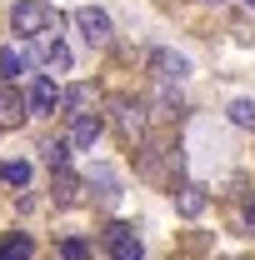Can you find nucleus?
<instances>
[{"label": "nucleus", "instance_id": "obj_7", "mask_svg": "<svg viewBox=\"0 0 255 260\" xmlns=\"http://www.w3.org/2000/svg\"><path fill=\"white\" fill-rule=\"evenodd\" d=\"M55 105H60V85H55L50 75H35L30 95H25V110H30V115H55Z\"/></svg>", "mask_w": 255, "mask_h": 260}, {"label": "nucleus", "instance_id": "obj_16", "mask_svg": "<svg viewBox=\"0 0 255 260\" xmlns=\"http://www.w3.org/2000/svg\"><path fill=\"white\" fill-rule=\"evenodd\" d=\"M230 125L255 130V100H230Z\"/></svg>", "mask_w": 255, "mask_h": 260}, {"label": "nucleus", "instance_id": "obj_13", "mask_svg": "<svg viewBox=\"0 0 255 260\" xmlns=\"http://www.w3.org/2000/svg\"><path fill=\"white\" fill-rule=\"evenodd\" d=\"M60 105L70 115H85V110H95V90L90 85H75V90H60Z\"/></svg>", "mask_w": 255, "mask_h": 260}, {"label": "nucleus", "instance_id": "obj_21", "mask_svg": "<svg viewBox=\"0 0 255 260\" xmlns=\"http://www.w3.org/2000/svg\"><path fill=\"white\" fill-rule=\"evenodd\" d=\"M240 5H245V10H255V0H240Z\"/></svg>", "mask_w": 255, "mask_h": 260}, {"label": "nucleus", "instance_id": "obj_11", "mask_svg": "<svg viewBox=\"0 0 255 260\" xmlns=\"http://www.w3.org/2000/svg\"><path fill=\"white\" fill-rule=\"evenodd\" d=\"M30 70V50L25 45H5L0 50V80H15V75H25Z\"/></svg>", "mask_w": 255, "mask_h": 260}, {"label": "nucleus", "instance_id": "obj_4", "mask_svg": "<svg viewBox=\"0 0 255 260\" xmlns=\"http://www.w3.org/2000/svg\"><path fill=\"white\" fill-rule=\"evenodd\" d=\"M115 125H120V135H125V145H140L145 140V105L140 100H115Z\"/></svg>", "mask_w": 255, "mask_h": 260}, {"label": "nucleus", "instance_id": "obj_18", "mask_svg": "<svg viewBox=\"0 0 255 260\" xmlns=\"http://www.w3.org/2000/svg\"><path fill=\"white\" fill-rule=\"evenodd\" d=\"M90 185H95V190H100V200H115V195H120V190H115V175H110L105 165H100L95 175H90Z\"/></svg>", "mask_w": 255, "mask_h": 260}, {"label": "nucleus", "instance_id": "obj_14", "mask_svg": "<svg viewBox=\"0 0 255 260\" xmlns=\"http://www.w3.org/2000/svg\"><path fill=\"white\" fill-rule=\"evenodd\" d=\"M0 260H35V240L30 235H5L0 240Z\"/></svg>", "mask_w": 255, "mask_h": 260}, {"label": "nucleus", "instance_id": "obj_19", "mask_svg": "<svg viewBox=\"0 0 255 260\" xmlns=\"http://www.w3.org/2000/svg\"><path fill=\"white\" fill-rule=\"evenodd\" d=\"M45 160H50V170L70 165V140H55V145H45Z\"/></svg>", "mask_w": 255, "mask_h": 260}, {"label": "nucleus", "instance_id": "obj_5", "mask_svg": "<svg viewBox=\"0 0 255 260\" xmlns=\"http://www.w3.org/2000/svg\"><path fill=\"white\" fill-rule=\"evenodd\" d=\"M100 240H105V250H110V260H140V255H145V245H140V235H135L130 225H120V220H115V225L105 230Z\"/></svg>", "mask_w": 255, "mask_h": 260}, {"label": "nucleus", "instance_id": "obj_9", "mask_svg": "<svg viewBox=\"0 0 255 260\" xmlns=\"http://www.w3.org/2000/svg\"><path fill=\"white\" fill-rule=\"evenodd\" d=\"M100 130H105V120H100L95 110H85V115H70V145L90 150V145L100 140Z\"/></svg>", "mask_w": 255, "mask_h": 260}, {"label": "nucleus", "instance_id": "obj_3", "mask_svg": "<svg viewBox=\"0 0 255 260\" xmlns=\"http://www.w3.org/2000/svg\"><path fill=\"white\" fill-rule=\"evenodd\" d=\"M35 60L45 65L50 75H65V70H70V45H65L55 30H45V35H35Z\"/></svg>", "mask_w": 255, "mask_h": 260}, {"label": "nucleus", "instance_id": "obj_17", "mask_svg": "<svg viewBox=\"0 0 255 260\" xmlns=\"http://www.w3.org/2000/svg\"><path fill=\"white\" fill-rule=\"evenodd\" d=\"M60 260H90V240L65 235V240H60Z\"/></svg>", "mask_w": 255, "mask_h": 260}, {"label": "nucleus", "instance_id": "obj_1", "mask_svg": "<svg viewBox=\"0 0 255 260\" xmlns=\"http://www.w3.org/2000/svg\"><path fill=\"white\" fill-rule=\"evenodd\" d=\"M10 30L15 35H45V30H60V10L55 5H45V0H20L15 10H10Z\"/></svg>", "mask_w": 255, "mask_h": 260}, {"label": "nucleus", "instance_id": "obj_20", "mask_svg": "<svg viewBox=\"0 0 255 260\" xmlns=\"http://www.w3.org/2000/svg\"><path fill=\"white\" fill-rule=\"evenodd\" d=\"M245 230H250V235H255V195H250V200H245Z\"/></svg>", "mask_w": 255, "mask_h": 260}, {"label": "nucleus", "instance_id": "obj_6", "mask_svg": "<svg viewBox=\"0 0 255 260\" xmlns=\"http://www.w3.org/2000/svg\"><path fill=\"white\" fill-rule=\"evenodd\" d=\"M150 75H155L160 85H180V80H190V60L175 55V50H155L150 55Z\"/></svg>", "mask_w": 255, "mask_h": 260}, {"label": "nucleus", "instance_id": "obj_8", "mask_svg": "<svg viewBox=\"0 0 255 260\" xmlns=\"http://www.w3.org/2000/svg\"><path fill=\"white\" fill-rule=\"evenodd\" d=\"M30 110H25V95L15 90V80H0V125L10 130V125H20Z\"/></svg>", "mask_w": 255, "mask_h": 260}, {"label": "nucleus", "instance_id": "obj_10", "mask_svg": "<svg viewBox=\"0 0 255 260\" xmlns=\"http://www.w3.org/2000/svg\"><path fill=\"white\" fill-rule=\"evenodd\" d=\"M80 175H70V165H60V170H50V195H55V205H75L80 200Z\"/></svg>", "mask_w": 255, "mask_h": 260}, {"label": "nucleus", "instance_id": "obj_12", "mask_svg": "<svg viewBox=\"0 0 255 260\" xmlns=\"http://www.w3.org/2000/svg\"><path fill=\"white\" fill-rule=\"evenodd\" d=\"M175 210H180L185 220L205 215V190H200V185H180V190H175Z\"/></svg>", "mask_w": 255, "mask_h": 260}, {"label": "nucleus", "instance_id": "obj_15", "mask_svg": "<svg viewBox=\"0 0 255 260\" xmlns=\"http://www.w3.org/2000/svg\"><path fill=\"white\" fill-rule=\"evenodd\" d=\"M0 180L15 185V190H25L30 185V160H0Z\"/></svg>", "mask_w": 255, "mask_h": 260}, {"label": "nucleus", "instance_id": "obj_2", "mask_svg": "<svg viewBox=\"0 0 255 260\" xmlns=\"http://www.w3.org/2000/svg\"><path fill=\"white\" fill-rule=\"evenodd\" d=\"M75 30L85 35V45H90V50H100V45H110V40H115V25H110V15H105L100 5H80V10H75Z\"/></svg>", "mask_w": 255, "mask_h": 260}]
</instances>
